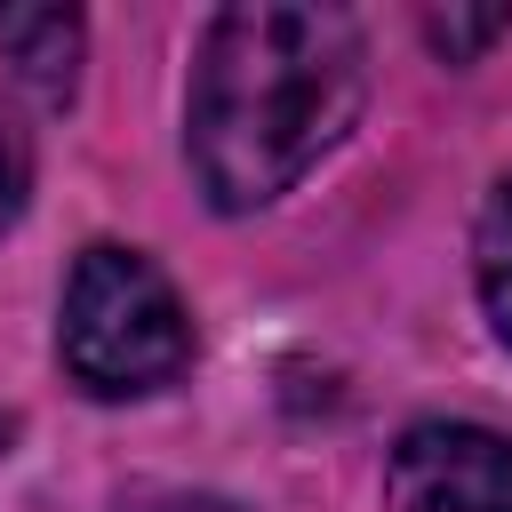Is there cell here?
Segmentation results:
<instances>
[{"label": "cell", "instance_id": "cell-4", "mask_svg": "<svg viewBox=\"0 0 512 512\" xmlns=\"http://www.w3.org/2000/svg\"><path fill=\"white\" fill-rule=\"evenodd\" d=\"M80 48H88V24L72 8H0V56L40 104H72Z\"/></svg>", "mask_w": 512, "mask_h": 512}, {"label": "cell", "instance_id": "cell-5", "mask_svg": "<svg viewBox=\"0 0 512 512\" xmlns=\"http://www.w3.org/2000/svg\"><path fill=\"white\" fill-rule=\"evenodd\" d=\"M472 272H480V304L496 320V336L512 344V176L488 184L480 224H472Z\"/></svg>", "mask_w": 512, "mask_h": 512}, {"label": "cell", "instance_id": "cell-6", "mask_svg": "<svg viewBox=\"0 0 512 512\" xmlns=\"http://www.w3.org/2000/svg\"><path fill=\"white\" fill-rule=\"evenodd\" d=\"M512 32V8H432L424 16V40L448 56V64H472L480 48H496Z\"/></svg>", "mask_w": 512, "mask_h": 512}, {"label": "cell", "instance_id": "cell-3", "mask_svg": "<svg viewBox=\"0 0 512 512\" xmlns=\"http://www.w3.org/2000/svg\"><path fill=\"white\" fill-rule=\"evenodd\" d=\"M384 496L400 512H512V432L432 416L384 456Z\"/></svg>", "mask_w": 512, "mask_h": 512}, {"label": "cell", "instance_id": "cell-7", "mask_svg": "<svg viewBox=\"0 0 512 512\" xmlns=\"http://www.w3.org/2000/svg\"><path fill=\"white\" fill-rule=\"evenodd\" d=\"M24 200H32V144H24V128L0 112V232L24 216Z\"/></svg>", "mask_w": 512, "mask_h": 512}, {"label": "cell", "instance_id": "cell-1", "mask_svg": "<svg viewBox=\"0 0 512 512\" xmlns=\"http://www.w3.org/2000/svg\"><path fill=\"white\" fill-rule=\"evenodd\" d=\"M368 96V40L320 0H240L208 16L184 144L192 176L224 216L272 208L320 152L344 144Z\"/></svg>", "mask_w": 512, "mask_h": 512}, {"label": "cell", "instance_id": "cell-8", "mask_svg": "<svg viewBox=\"0 0 512 512\" xmlns=\"http://www.w3.org/2000/svg\"><path fill=\"white\" fill-rule=\"evenodd\" d=\"M152 512H240V504H224V496H168V504H152Z\"/></svg>", "mask_w": 512, "mask_h": 512}, {"label": "cell", "instance_id": "cell-2", "mask_svg": "<svg viewBox=\"0 0 512 512\" xmlns=\"http://www.w3.org/2000/svg\"><path fill=\"white\" fill-rule=\"evenodd\" d=\"M56 360L80 392L96 400H144L168 392L192 368V312L176 296V280L120 240L80 248L72 280H64V312H56Z\"/></svg>", "mask_w": 512, "mask_h": 512}]
</instances>
